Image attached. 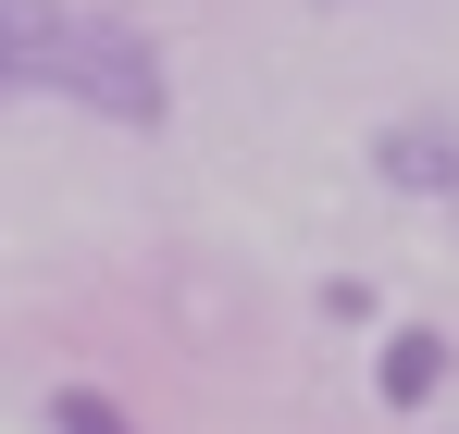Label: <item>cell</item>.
<instances>
[{
	"label": "cell",
	"instance_id": "cell-1",
	"mask_svg": "<svg viewBox=\"0 0 459 434\" xmlns=\"http://www.w3.org/2000/svg\"><path fill=\"white\" fill-rule=\"evenodd\" d=\"M38 100H75V112H100V125H137V137H150L161 112H174V63H161L125 13L38 0Z\"/></svg>",
	"mask_w": 459,
	"mask_h": 434
},
{
	"label": "cell",
	"instance_id": "cell-2",
	"mask_svg": "<svg viewBox=\"0 0 459 434\" xmlns=\"http://www.w3.org/2000/svg\"><path fill=\"white\" fill-rule=\"evenodd\" d=\"M373 174L397 187V199H459V125H447V112L373 125Z\"/></svg>",
	"mask_w": 459,
	"mask_h": 434
},
{
	"label": "cell",
	"instance_id": "cell-3",
	"mask_svg": "<svg viewBox=\"0 0 459 434\" xmlns=\"http://www.w3.org/2000/svg\"><path fill=\"white\" fill-rule=\"evenodd\" d=\"M447 372H459V348L435 335V323H397L373 348V397L385 410H422V397H447Z\"/></svg>",
	"mask_w": 459,
	"mask_h": 434
},
{
	"label": "cell",
	"instance_id": "cell-4",
	"mask_svg": "<svg viewBox=\"0 0 459 434\" xmlns=\"http://www.w3.org/2000/svg\"><path fill=\"white\" fill-rule=\"evenodd\" d=\"M0 100H38V0H0Z\"/></svg>",
	"mask_w": 459,
	"mask_h": 434
},
{
	"label": "cell",
	"instance_id": "cell-5",
	"mask_svg": "<svg viewBox=\"0 0 459 434\" xmlns=\"http://www.w3.org/2000/svg\"><path fill=\"white\" fill-rule=\"evenodd\" d=\"M50 434H137V422H125L100 385H50Z\"/></svg>",
	"mask_w": 459,
	"mask_h": 434
}]
</instances>
